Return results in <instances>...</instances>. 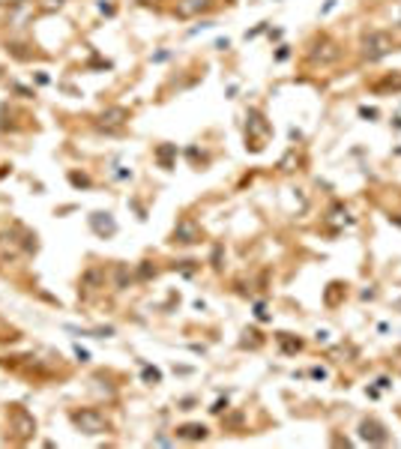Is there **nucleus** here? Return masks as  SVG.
Instances as JSON below:
<instances>
[{"instance_id": "nucleus-1", "label": "nucleus", "mask_w": 401, "mask_h": 449, "mask_svg": "<svg viewBox=\"0 0 401 449\" xmlns=\"http://www.w3.org/2000/svg\"><path fill=\"white\" fill-rule=\"evenodd\" d=\"M359 51H362V60H383L386 54L395 51V39L386 33V30H369L366 36H362V42H359Z\"/></svg>"}, {"instance_id": "nucleus-2", "label": "nucleus", "mask_w": 401, "mask_h": 449, "mask_svg": "<svg viewBox=\"0 0 401 449\" xmlns=\"http://www.w3.org/2000/svg\"><path fill=\"white\" fill-rule=\"evenodd\" d=\"M72 422L81 434H105L108 431V419L99 414V410H75L72 414Z\"/></svg>"}, {"instance_id": "nucleus-3", "label": "nucleus", "mask_w": 401, "mask_h": 449, "mask_svg": "<svg viewBox=\"0 0 401 449\" xmlns=\"http://www.w3.org/2000/svg\"><path fill=\"white\" fill-rule=\"evenodd\" d=\"M341 57V48L333 42V39H326V36H320V39L311 42V51H308V60L311 63H333Z\"/></svg>"}, {"instance_id": "nucleus-4", "label": "nucleus", "mask_w": 401, "mask_h": 449, "mask_svg": "<svg viewBox=\"0 0 401 449\" xmlns=\"http://www.w3.org/2000/svg\"><path fill=\"white\" fill-rule=\"evenodd\" d=\"M174 243H183V246H192V243H201V228L192 222V219H180L177 228H174Z\"/></svg>"}, {"instance_id": "nucleus-5", "label": "nucleus", "mask_w": 401, "mask_h": 449, "mask_svg": "<svg viewBox=\"0 0 401 449\" xmlns=\"http://www.w3.org/2000/svg\"><path fill=\"white\" fill-rule=\"evenodd\" d=\"M359 437L366 440V443H386L389 440V434H386V428L377 422V419H366L359 425Z\"/></svg>"}, {"instance_id": "nucleus-6", "label": "nucleus", "mask_w": 401, "mask_h": 449, "mask_svg": "<svg viewBox=\"0 0 401 449\" xmlns=\"http://www.w3.org/2000/svg\"><path fill=\"white\" fill-rule=\"evenodd\" d=\"M213 6V0H177V15L180 18H192V15H201Z\"/></svg>"}, {"instance_id": "nucleus-7", "label": "nucleus", "mask_w": 401, "mask_h": 449, "mask_svg": "<svg viewBox=\"0 0 401 449\" xmlns=\"http://www.w3.org/2000/svg\"><path fill=\"white\" fill-rule=\"evenodd\" d=\"M90 228L99 234V237H111L117 231V222L111 219V213H93L90 216Z\"/></svg>"}, {"instance_id": "nucleus-8", "label": "nucleus", "mask_w": 401, "mask_h": 449, "mask_svg": "<svg viewBox=\"0 0 401 449\" xmlns=\"http://www.w3.org/2000/svg\"><path fill=\"white\" fill-rule=\"evenodd\" d=\"M129 120V111L123 108V105H114V108H108V111H102V117H99V123L105 126V129H114V126H123Z\"/></svg>"}, {"instance_id": "nucleus-9", "label": "nucleus", "mask_w": 401, "mask_h": 449, "mask_svg": "<svg viewBox=\"0 0 401 449\" xmlns=\"http://www.w3.org/2000/svg\"><path fill=\"white\" fill-rule=\"evenodd\" d=\"M177 437H183V440H204V437H207V428H204V425H198V422H192V425H180V428H177Z\"/></svg>"}, {"instance_id": "nucleus-10", "label": "nucleus", "mask_w": 401, "mask_h": 449, "mask_svg": "<svg viewBox=\"0 0 401 449\" xmlns=\"http://www.w3.org/2000/svg\"><path fill=\"white\" fill-rule=\"evenodd\" d=\"M174 156H177V144H162V147L156 150V162H159L162 168H171V165H174Z\"/></svg>"}, {"instance_id": "nucleus-11", "label": "nucleus", "mask_w": 401, "mask_h": 449, "mask_svg": "<svg viewBox=\"0 0 401 449\" xmlns=\"http://www.w3.org/2000/svg\"><path fill=\"white\" fill-rule=\"evenodd\" d=\"M15 425H18V434H30V431H36V422L24 414L21 407H15Z\"/></svg>"}, {"instance_id": "nucleus-12", "label": "nucleus", "mask_w": 401, "mask_h": 449, "mask_svg": "<svg viewBox=\"0 0 401 449\" xmlns=\"http://www.w3.org/2000/svg\"><path fill=\"white\" fill-rule=\"evenodd\" d=\"M278 342H281V351H284V353H297V351L303 348V342H300V339L294 342V339H287V335H284V332L278 335Z\"/></svg>"}, {"instance_id": "nucleus-13", "label": "nucleus", "mask_w": 401, "mask_h": 449, "mask_svg": "<svg viewBox=\"0 0 401 449\" xmlns=\"http://www.w3.org/2000/svg\"><path fill=\"white\" fill-rule=\"evenodd\" d=\"M386 87H392V93H395V90H401V75H389L386 81L374 84V90H386Z\"/></svg>"}, {"instance_id": "nucleus-14", "label": "nucleus", "mask_w": 401, "mask_h": 449, "mask_svg": "<svg viewBox=\"0 0 401 449\" xmlns=\"http://www.w3.org/2000/svg\"><path fill=\"white\" fill-rule=\"evenodd\" d=\"M144 381H150V384H162V371L159 368H144Z\"/></svg>"}, {"instance_id": "nucleus-15", "label": "nucleus", "mask_w": 401, "mask_h": 449, "mask_svg": "<svg viewBox=\"0 0 401 449\" xmlns=\"http://www.w3.org/2000/svg\"><path fill=\"white\" fill-rule=\"evenodd\" d=\"M99 279H102V270H87L84 273V285H99Z\"/></svg>"}, {"instance_id": "nucleus-16", "label": "nucleus", "mask_w": 401, "mask_h": 449, "mask_svg": "<svg viewBox=\"0 0 401 449\" xmlns=\"http://www.w3.org/2000/svg\"><path fill=\"white\" fill-rule=\"evenodd\" d=\"M156 276V267H150L147 260H144V267H141V279H153Z\"/></svg>"}, {"instance_id": "nucleus-17", "label": "nucleus", "mask_w": 401, "mask_h": 449, "mask_svg": "<svg viewBox=\"0 0 401 449\" xmlns=\"http://www.w3.org/2000/svg\"><path fill=\"white\" fill-rule=\"evenodd\" d=\"M359 117H366V120H374V117H377V108H359Z\"/></svg>"}, {"instance_id": "nucleus-18", "label": "nucleus", "mask_w": 401, "mask_h": 449, "mask_svg": "<svg viewBox=\"0 0 401 449\" xmlns=\"http://www.w3.org/2000/svg\"><path fill=\"white\" fill-rule=\"evenodd\" d=\"M225 407H228V398H218V401H216V404H213L210 410H213V414H222Z\"/></svg>"}, {"instance_id": "nucleus-19", "label": "nucleus", "mask_w": 401, "mask_h": 449, "mask_svg": "<svg viewBox=\"0 0 401 449\" xmlns=\"http://www.w3.org/2000/svg\"><path fill=\"white\" fill-rule=\"evenodd\" d=\"M72 183H75V186H90V180L81 177V174H72Z\"/></svg>"}, {"instance_id": "nucleus-20", "label": "nucleus", "mask_w": 401, "mask_h": 449, "mask_svg": "<svg viewBox=\"0 0 401 449\" xmlns=\"http://www.w3.org/2000/svg\"><path fill=\"white\" fill-rule=\"evenodd\" d=\"M123 285H126V267L117 270V288H123Z\"/></svg>"}, {"instance_id": "nucleus-21", "label": "nucleus", "mask_w": 401, "mask_h": 449, "mask_svg": "<svg viewBox=\"0 0 401 449\" xmlns=\"http://www.w3.org/2000/svg\"><path fill=\"white\" fill-rule=\"evenodd\" d=\"M311 378H320V381H323V378H326V368H311Z\"/></svg>"}, {"instance_id": "nucleus-22", "label": "nucleus", "mask_w": 401, "mask_h": 449, "mask_svg": "<svg viewBox=\"0 0 401 449\" xmlns=\"http://www.w3.org/2000/svg\"><path fill=\"white\" fill-rule=\"evenodd\" d=\"M336 6V0H326V3H323V9H320V15H326V12H330Z\"/></svg>"}, {"instance_id": "nucleus-23", "label": "nucleus", "mask_w": 401, "mask_h": 449, "mask_svg": "<svg viewBox=\"0 0 401 449\" xmlns=\"http://www.w3.org/2000/svg\"><path fill=\"white\" fill-rule=\"evenodd\" d=\"M287 54H290V51H287V45H281V48H278V54H276V60H284Z\"/></svg>"}, {"instance_id": "nucleus-24", "label": "nucleus", "mask_w": 401, "mask_h": 449, "mask_svg": "<svg viewBox=\"0 0 401 449\" xmlns=\"http://www.w3.org/2000/svg\"><path fill=\"white\" fill-rule=\"evenodd\" d=\"M216 48H218V51H225V48H231V42H228V39H218V42H216Z\"/></svg>"}, {"instance_id": "nucleus-25", "label": "nucleus", "mask_w": 401, "mask_h": 449, "mask_svg": "<svg viewBox=\"0 0 401 449\" xmlns=\"http://www.w3.org/2000/svg\"><path fill=\"white\" fill-rule=\"evenodd\" d=\"M75 353L81 356V362H87V359H90V353H87V351H81V348H75Z\"/></svg>"}]
</instances>
